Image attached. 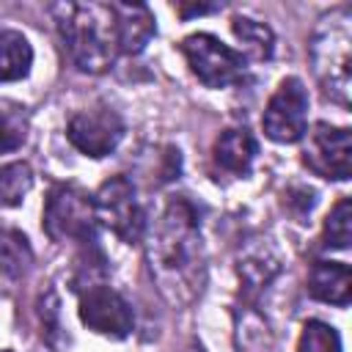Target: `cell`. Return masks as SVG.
Segmentation results:
<instances>
[{"label":"cell","instance_id":"1","mask_svg":"<svg viewBox=\"0 0 352 352\" xmlns=\"http://www.w3.org/2000/svg\"><path fill=\"white\" fill-rule=\"evenodd\" d=\"M146 261L162 300L173 308L192 305L206 286V250L195 206L173 198L146 239Z\"/></svg>","mask_w":352,"mask_h":352},{"label":"cell","instance_id":"2","mask_svg":"<svg viewBox=\"0 0 352 352\" xmlns=\"http://www.w3.org/2000/svg\"><path fill=\"white\" fill-rule=\"evenodd\" d=\"M60 41L80 72L102 74L118 55V30L110 3H60L52 8Z\"/></svg>","mask_w":352,"mask_h":352},{"label":"cell","instance_id":"3","mask_svg":"<svg viewBox=\"0 0 352 352\" xmlns=\"http://www.w3.org/2000/svg\"><path fill=\"white\" fill-rule=\"evenodd\" d=\"M352 11L346 6L324 14L311 38V63L322 91L349 107L352 91Z\"/></svg>","mask_w":352,"mask_h":352},{"label":"cell","instance_id":"4","mask_svg":"<svg viewBox=\"0 0 352 352\" xmlns=\"http://www.w3.org/2000/svg\"><path fill=\"white\" fill-rule=\"evenodd\" d=\"M94 201L77 184H55L44 201V231L52 242L94 245Z\"/></svg>","mask_w":352,"mask_h":352},{"label":"cell","instance_id":"5","mask_svg":"<svg viewBox=\"0 0 352 352\" xmlns=\"http://www.w3.org/2000/svg\"><path fill=\"white\" fill-rule=\"evenodd\" d=\"M182 55L190 72L206 88H228L245 80V58L226 47L212 33H192L182 41Z\"/></svg>","mask_w":352,"mask_h":352},{"label":"cell","instance_id":"6","mask_svg":"<svg viewBox=\"0 0 352 352\" xmlns=\"http://www.w3.org/2000/svg\"><path fill=\"white\" fill-rule=\"evenodd\" d=\"M94 201V217L124 242H138L146 231V212L135 195V184L126 176H110Z\"/></svg>","mask_w":352,"mask_h":352},{"label":"cell","instance_id":"7","mask_svg":"<svg viewBox=\"0 0 352 352\" xmlns=\"http://www.w3.org/2000/svg\"><path fill=\"white\" fill-rule=\"evenodd\" d=\"M305 124H308V91L300 77H283L264 107L261 129L275 143H297L305 135Z\"/></svg>","mask_w":352,"mask_h":352},{"label":"cell","instance_id":"8","mask_svg":"<svg viewBox=\"0 0 352 352\" xmlns=\"http://www.w3.org/2000/svg\"><path fill=\"white\" fill-rule=\"evenodd\" d=\"M80 319L107 338H126L135 324L129 302L107 283H85L80 294Z\"/></svg>","mask_w":352,"mask_h":352},{"label":"cell","instance_id":"9","mask_svg":"<svg viewBox=\"0 0 352 352\" xmlns=\"http://www.w3.org/2000/svg\"><path fill=\"white\" fill-rule=\"evenodd\" d=\"M302 160L322 179H336V182L349 179V170H352V138H349V129L330 126V124L319 121L308 132V146L302 151Z\"/></svg>","mask_w":352,"mask_h":352},{"label":"cell","instance_id":"10","mask_svg":"<svg viewBox=\"0 0 352 352\" xmlns=\"http://www.w3.org/2000/svg\"><path fill=\"white\" fill-rule=\"evenodd\" d=\"M66 138L72 140V146L77 151H82L88 157H104V154H110L121 143V138H124V121L110 107L82 110V113H77L69 121Z\"/></svg>","mask_w":352,"mask_h":352},{"label":"cell","instance_id":"11","mask_svg":"<svg viewBox=\"0 0 352 352\" xmlns=\"http://www.w3.org/2000/svg\"><path fill=\"white\" fill-rule=\"evenodd\" d=\"M118 30V52L138 55L154 36V16L143 3H110Z\"/></svg>","mask_w":352,"mask_h":352},{"label":"cell","instance_id":"12","mask_svg":"<svg viewBox=\"0 0 352 352\" xmlns=\"http://www.w3.org/2000/svg\"><path fill=\"white\" fill-rule=\"evenodd\" d=\"M311 297L330 302V305H349L352 297V272L341 261H316L308 275Z\"/></svg>","mask_w":352,"mask_h":352},{"label":"cell","instance_id":"13","mask_svg":"<svg viewBox=\"0 0 352 352\" xmlns=\"http://www.w3.org/2000/svg\"><path fill=\"white\" fill-rule=\"evenodd\" d=\"M212 154L223 170H228L234 176H245L258 154V146L245 126H234V129H226L217 135Z\"/></svg>","mask_w":352,"mask_h":352},{"label":"cell","instance_id":"14","mask_svg":"<svg viewBox=\"0 0 352 352\" xmlns=\"http://www.w3.org/2000/svg\"><path fill=\"white\" fill-rule=\"evenodd\" d=\"M33 63L30 41L11 28H0V82H14L28 77Z\"/></svg>","mask_w":352,"mask_h":352},{"label":"cell","instance_id":"15","mask_svg":"<svg viewBox=\"0 0 352 352\" xmlns=\"http://www.w3.org/2000/svg\"><path fill=\"white\" fill-rule=\"evenodd\" d=\"M278 267L280 264H278V256L272 253V248L267 242H256L253 248H248L242 253L236 272H239V280L245 283V289L250 294H256V292H261L272 280V275L278 272Z\"/></svg>","mask_w":352,"mask_h":352},{"label":"cell","instance_id":"16","mask_svg":"<svg viewBox=\"0 0 352 352\" xmlns=\"http://www.w3.org/2000/svg\"><path fill=\"white\" fill-rule=\"evenodd\" d=\"M33 264L30 242L16 228H0V275L22 278Z\"/></svg>","mask_w":352,"mask_h":352},{"label":"cell","instance_id":"17","mask_svg":"<svg viewBox=\"0 0 352 352\" xmlns=\"http://www.w3.org/2000/svg\"><path fill=\"white\" fill-rule=\"evenodd\" d=\"M30 113L14 99H0V154L16 151L28 140Z\"/></svg>","mask_w":352,"mask_h":352},{"label":"cell","instance_id":"18","mask_svg":"<svg viewBox=\"0 0 352 352\" xmlns=\"http://www.w3.org/2000/svg\"><path fill=\"white\" fill-rule=\"evenodd\" d=\"M231 28H234L236 38L245 44V50H248V55H250L253 60H267V58H272L275 36H272V30H270L264 22H256V19H248V16H236Z\"/></svg>","mask_w":352,"mask_h":352},{"label":"cell","instance_id":"19","mask_svg":"<svg viewBox=\"0 0 352 352\" xmlns=\"http://www.w3.org/2000/svg\"><path fill=\"white\" fill-rule=\"evenodd\" d=\"M33 187V170L28 162L0 165V209L19 206Z\"/></svg>","mask_w":352,"mask_h":352},{"label":"cell","instance_id":"20","mask_svg":"<svg viewBox=\"0 0 352 352\" xmlns=\"http://www.w3.org/2000/svg\"><path fill=\"white\" fill-rule=\"evenodd\" d=\"M349 242H352V204H349V198H341L324 220V242L322 245L344 250V248H349Z\"/></svg>","mask_w":352,"mask_h":352},{"label":"cell","instance_id":"21","mask_svg":"<svg viewBox=\"0 0 352 352\" xmlns=\"http://www.w3.org/2000/svg\"><path fill=\"white\" fill-rule=\"evenodd\" d=\"M300 352H341L338 336L322 322H308L300 338Z\"/></svg>","mask_w":352,"mask_h":352},{"label":"cell","instance_id":"22","mask_svg":"<svg viewBox=\"0 0 352 352\" xmlns=\"http://www.w3.org/2000/svg\"><path fill=\"white\" fill-rule=\"evenodd\" d=\"M220 6L217 3H198V6H179V14L182 16H192V14H209V11H217Z\"/></svg>","mask_w":352,"mask_h":352},{"label":"cell","instance_id":"23","mask_svg":"<svg viewBox=\"0 0 352 352\" xmlns=\"http://www.w3.org/2000/svg\"><path fill=\"white\" fill-rule=\"evenodd\" d=\"M190 352H201V349H190Z\"/></svg>","mask_w":352,"mask_h":352}]
</instances>
